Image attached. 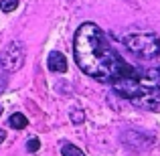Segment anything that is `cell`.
Here are the masks:
<instances>
[{
    "instance_id": "1",
    "label": "cell",
    "mask_w": 160,
    "mask_h": 156,
    "mask_svg": "<svg viewBox=\"0 0 160 156\" xmlns=\"http://www.w3.org/2000/svg\"><path fill=\"white\" fill-rule=\"evenodd\" d=\"M73 57L83 73L102 83H112L130 67L116 53V49L109 45L106 33L95 23H83L75 31Z\"/></svg>"
},
{
    "instance_id": "2",
    "label": "cell",
    "mask_w": 160,
    "mask_h": 156,
    "mask_svg": "<svg viewBox=\"0 0 160 156\" xmlns=\"http://www.w3.org/2000/svg\"><path fill=\"white\" fill-rule=\"evenodd\" d=\"M109 85L140 108H156L160 103V69H136L130 65Z\"/></svg>"
},
{
    "instance_id": "3",
    "label": "cell",
    "mask_w": 160,
    "mask_h": 156,
    "mask_svg": "<svg viewBox=\"0 0 160 156\" xmlns=\"http://www.w3.org/2000/svg\"><path fill=\"white\" fill-rule=\"evenodd\" d=\"M124 45L140 61H152L160 55V37L154 33H134L124 41Z\"/></svg>"
},
{
    "instance_id": "4",
    "label": "cell",
    "mask_w": 160,
    "mask_h": 156,
    "mask_svg": "<svg viewBox=\"0 0 160 156\" xmlns=\"http://www.w3.org/2000/svg\"><path fill=\"white\" fill-rule=\"evenodd\" d=\"M24 57H27V51H24L22 41H12L4 47L2 55H0V67L6 73H14L24 65Z\"/></svg>"
},
{
    "instance_id": "5",
    "label": "cell",
    "mask_w": 160,
    "mask_h": 156,
    "mask_svg": "<svg viewBox=\"0 0 160 156\" xmlns=\"http://www.w3.org/2000/svg\"><path fill=\"white\" fill-rule=\"evenodd\" d=\"M47 65H49V69H51L53 73H65L67 71V59H65L63 53L53 51L49 55V59H47Z\"/></svg>"
},
{
    "instance_id": "6",
    "label": "cell",
    "mask_w": 160,
    "mask_h": 156,
    "mask_svg": "<svg viewBox=\"0 0 160 156\" xmlns=\"http://www.w3.org/2000/svg\"><path fill=\"white\" fill-rule=\"evenodd\" d=\"M8 124H10V128H14V130H24L28 126V118L24 116V113L16 112V113H12V116H10Z\"/></svg>"
},
{
    "instance_id": "7",
    "label": "cell",
    "mask_w": 160,
    "mask_h": 156,
    "mask_svg": "<svg viewBox=\"0 0 160 156\" xmlns=\"http://www.w3.org/2000/svg\"><path fill=\"white\" fill-rule=\"evenodd\" d=\"M61 154L63 156H87L79 146L71 144V142H61Z\"/></svg>"
},
{
    "instance_id": "8",
    "label": "cell",
    "mask_w": 160,
    "mask_h": 156,
    "mask_svg": "<svg viewBox=\"0 0 160 156\" xmlns=\"http://www.w3.org/2000/svg\"><path fill=\"white\" fill-rule=\"evenodd\" d=\"M18 2L20 0H0V10L2 12H14L16 10V6H18Z\"/></svg>"
},
{
    "instance_id": "9",
    "label": "cell",
    "mask_w": 160,
    "mask_h": 156,
    "mask_svg": "<svg viewBox=\"0 0 160 156\" xmlns=\"http://www.w3.org/2000/svg\"><path fill=\"white\" fill-rule=\"evenodd\" d=\"M71 122H73L75 126H77V124H83V122H85V118H83V112H81V109H77V108L71 109Z\"/></svg>"
},
{
    "instance_id": "10",
    "label": "cell",
    "mask_w": 160,
    "mask_h": 156,
    "mask_svg": "<svg viewBox=\"0 0 160 156\" xmlns=\"http://www.w3.org/2000/svg\"><path fill=\"white\" fill-rule=\"evenodd\" d=\"M39 148H41V142H39V138H31V140L27 142V150H28V152H37Z\"/></svg>"
},
{
    "instance_id": "11",
    "label": "cell",
    "mask_w": 160,
    "mask_h": 156,
    "mask_svg": "<svg viewBox=\"0 0 160 156\" xmlns=\"http://www.w3.org/2000/svg\"><path fill=\"white\" fill-rule=\"evenodd\" d=\"M4 140H6V132H4V130H0V144H2Z\"/></svg>"
},
{
    "instance_id": "12",
    "label": "cell",
    "mask_w": 160,
    "mask_h": 156,
    "mask_svg": "<svg viewBox=\"0 0 160 156\" xmlns=\"http://www.w3.org/2000/svg\"><path fill=\"white\" fill-rule=\"evenodd\" d=\"M0 113H2V105H0Z\"/></svg>"
}]
</instances>
